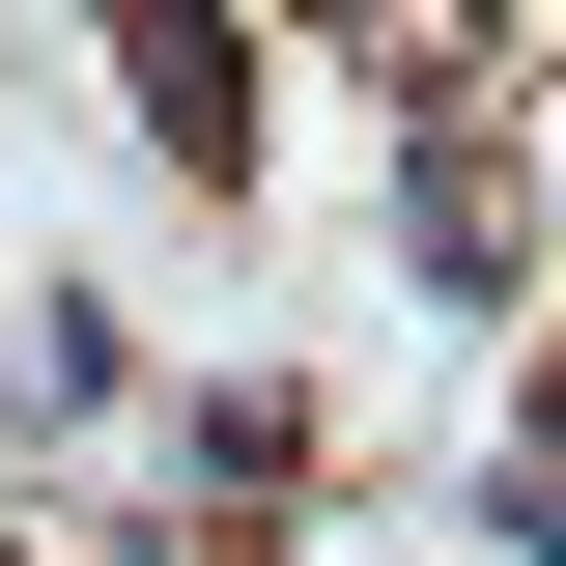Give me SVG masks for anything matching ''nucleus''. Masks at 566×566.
<instances>
[{"label": "nucleus", "instance_id": "obj_1", "mask_svg": "<svg viewBox=\"0 0 566 566\" xmlns=\"http://www.w3.org/2000/svg\"><path fill=\"white\" fill-rule=\"evenodd\" d=\"M114 85H142V142H170V170H199V199H255V29H227V0H114Z\"/></svg>", "mask_w": 566, "mask_h": 566}]
</instances>
